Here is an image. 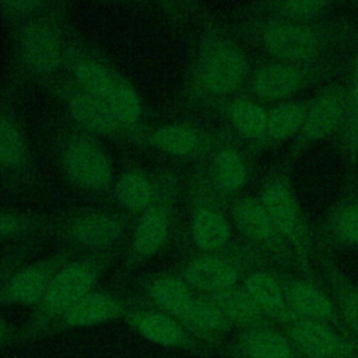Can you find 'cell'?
Wrapping results in <instances>:
<instances>
[{
    "mask_svg": "<svg viewBox=\"0 0 358 358\" xmlns=\"http://www.w3.org/2000/svg\"><path fill=\"white\" fill-rule=\"evenodd\" d=\"M355 35L351 22L316 25L313 22L274 21L263 29L266 49L278 60L294 64H313L329 49L348 43Z\"/></svg>",
    "mask_w": 358,
    "mask_h": 358,
    "instance_id": "6da1fadb",
    "label": "cell"
},
{
    "mask_svg": "<svg viewBox=\"0 0 358 358\" xmlns=\"http://www.w3.org/2000/svg\"><path fill=\"white\" fill-rule=\"evenodd\" d=\"M260 201L295 259L306 268L310 250L308 225L291 185L284 178L268 180L263 187Z\"/></svg>",
    "mask_w": 358,
    "mask_h": 358,
    "instance_id": "7a4b0ae2",
    "label": "cell"
},
{
    "mask_svg": "<svg viewBox=\"0 0 358 358\" xmlns=\"http://www.w3.org/2000/svg\"><path fill=\"white\" fill-rule=\"evenodd\" d=\"M98 268L92 260H76L59 268L39 303L34 329H43L48 322L59 320L71 306L94 291Z\"/></svg>",
    "mask_w": 358,
    "mask_h": 358,
    "instance_id": "3957f363",
    "label": "cell"
},
{
    "mask_svg": "<svg viewBox=\"0 0 358 358\" xmlns=\"http://www.w3.org/2000/svg\"><path fill=\"white\" fill-rule=\"evenodd\" d=\"M246 70L245 55L234 42L213 36L201 46L197 77L208 92L215 95L234 92L243 83Z\"/></svg>",
    "mask_w": 358,
    "mask_h": 358,
    "instance_id": "277c9868",
    "label": "cell"
},
{
    "mask_svg": "<svg viewBox=\"0 0 358 358\" xmlns=\"http://www.w3.org/2000/svg\"><path fill=\"white\" fill-rule=\"evenodd\" d=\"M284 331L302 358H358V341L330 324L295 319Z\"/></svg>",
    "mask_w": 358,
    "mask_h": 358,
    "instance_id": "5b68a950",
    "label": "cell"
},
{
    "mask_svg": "<svg viewBox=\"0 0 358 358\" xmlns=\"http://www.w3.org/2000/svg\"><path fill=\"white\" fill-rule=\"evenodd\" d=\"M331 69L333 66L329 64L317 67L313 64H294L281 60L271 62L256 70L252 78V88L259 98L278 103L289 101L291 96L312 80L330 74Z\"/></svg>",
    "mask_w": 358,
    "mask_h": 358,
    "instance_id": "8992f818",
    "label": "cell"
},
{
    "mask_svg": "<svg viewBox=\"0 0 358 358\" xmlns=\"http://www.w3.org/2000/svg\"><path fill=\"white\" fill-rule=\"evenodd\" d=\"M347 113V85L331 83L308 103L306 117L298 141L303 145L337 136Z\"/></svg>",
    "mask_w": 358,
    "mask_h": 358,
    "instance_id": "52a82bcc",
    "label": "cell"
},
{
    "mask_svg": "<svg viewBox=\"0 0 358 358\" xmlns=\"http://www.w3.org/2000/svg\"><path fill=\"white\" fill-rule=\"evenodd\" d=\"M127 326L143 338L162 347L206 354L207 345L196 338L182 322L158 309H137L126 313Z\"/></svg>",
    "mask_w": 358,
    "mask_h": 358,
    "instance_id": "ba28073f",
    "label": "cell"
},
{
    "mask_svg": "<svg viewBox=\"0 0 358 358\" xmlns=\"http://www.w3.org/2000/svg\"><path fill=\"white\" fill-rule=\"evenodd\" d=\"M66 176L84 189H102L112 179V166L103 150L91 138H76L62 155Z\"/></svg>",
    "mask_w": 358,
    "mask_h": 358,
    "instance_id": "9c48e42d",
    "label": "cell"
},
{
    "mask_svg": "<svg viewBox=\"0 0 358 358\" xmlns=\"http://www.w3.org/2000/svg\"><path fill=\"white\" fill-rule=\"evenodd\" d=\"M291 312L296 319L326 323L348 333L330 292L305 277L281 278Z\"/></svg>",
    "mask_w": 358,
    "mask_h": 358,
    "instance_id": "30bf717a",
    "label": "cell"
},
{
    "mask_svg": "<svg viewBox=\"0 0 358 358\" xmlns=\"http://www.w3.org/2000/svg\"><path fill=\"white\" fill-rule=\"evenodd\" d=\"M232 215L236 228L252 242L270 248L278 255L285 256V259H289L288 256H294L289 246L275 229L260 199H239L234 206Z\"/></svg>",
    "mask_w": 358,
    "mask_h": 358,
    "instance_id": "8fae6325",
    "label": "cell"
},
{
    "mask_svg": "<svg viewBox=\"0 0 358 358\" xmlns=\"http://www.w3.org/2000/svg\"><path fill=\"white\" fill-rule=\"evenodd\" d=\"M239 277L234 263L214 253H204L186 264L182 278L193 291L207 296L239 285Z\"/></svg>",
    "mask_w": 358,
    "mask_h": 358,
    "instance_id": "7c38bea8",
    "label": "cell"
},
{
    "mask_svg": "<svg viewBox=\"0 0 358 358\" xmlns=\"http://www.w3.org/2000/svg\"><path fill=\"white\" fill-rule=\"evenodd\" d=\"M231 354L236 358H302L287 333L270 324L242 330Z\"/></svg>",
    "mask_w": 358,
    "mask_h": 358,
    "instance_id": "4fadbf2b",
    "label": "cell"
},
{
    "mask_svg": "<svg viewBox=\"0 0 358 358\" xmlns=\"http://www.w3.org/2000/svg\"><path fill=\"white\" fill-rule=\"evenodd\" d=\"M20 55L24 64L34 73H52L60 64V41L49 25L32 22L21 34Z\"/></svg>",
    "mask_w": 358,
    "mask_h": 358,
    "instance_id": "5bb4252c",
    "label": "cell"
},
{
    "mask_svg": "<svg viewBox=\"0 0 358 358\" xmlns=\"http://www.w3.org/2000/svg\"><path fill=\"white\" fill-rule=\"evenodd\" d=\"M242 287L270 322L280 323L284 327L296 319L289 309L282 280L275 274L255 270L243 278Z\"/></svg>",
    "mask_w": 358,
    "mask_h": 358,
    "instance_id": "9a60e30c",
    "label": "cell"
},
{
    "mask_svg": "<svg viewBox=\"0 0 358 358\" xmlns=\"http://www.w3.org/2000/svg\"><path fill=\"white\" fill-rule=\"evenodd\" d=\"M124 306L119 298L105 291H91L74 306H71L57 322L62 327H88L126 316Z\"/></svg>",
    "mask_w": 358,
    "mask_h": 358,
    "instance_id": "2e32d148",
    "label": "cell"
},
{
    "mask_svg": "<svg viewBox=\"0 0 358 358\" xmlns=\"http://www.w3.org/2000/svg\"><path fill=\"white\" fill-rule=\"evenodd\" d=\"M323 277L348 334L358 341V284H355L340 266L324 256L322 259Z\"/></svg>",
    "mask_w": 358,
    "mask_h": 358,
    "instance_id": "e0dca14e",
    "label": "cell"
},
{
    "mask_svg": "<svg viewBox=\"0 0 358 358\" xmlns=\"http://www.w3.org/2000/svg\"><path fill=\"white\" fill-rule=\"evenodd\" d=\"M56 273L57 270H53L48 263L22 267L11 275L3 292L4 301L20 305H39Z\"/></svg>",
    "mask_w": 358,
    "mask_h": 358,
    "instance_id": "ac0fdd59",
    "label": "cell"
},
{
    "mask_svg": "<svg viewBox=\"0 0 358 358\" xmlns=\"http://www.w3.org/2000/svg\"><path fill=\"white\" fill-rule=\"evenodd\" d=\"M122 234L120 221L108 213H88L70 225V236L83 248L102 250L112 246Z\"/></svg>",
    "mask_w": 358,
    "mask_h": 358,
    "instance_id": "d6986e66",
    "label": "cell"
},
{
    "mask_svg": "<svg viewBox=\"0 0 358 358\" xmlns=\"http://www.w3.org/2000/svg\"><path fill=\"white\" fill-rule=\"evenodd\" d=\"M148 296L155 309L173 316L179 322H183L197 299L185 280L175 275L155 277L148 287Z\"/></svg>",
    "mask_w": 358,
    "mask_h": 358,
    "instance_id": "ffe728a7",
    "label": "cell"
},
{
    "mask_svg": "<svg viewBox=\"0 0 358 358\" xmlns=\"http://www.w3.org/2000/svg\"><path fill=\"white\" fill-rule=\"evenodd\" d=\"M207 296L221 309L231 326H238L245 330L267 326L270 323V320L242 285H236Z\"/></svg>",
    "mask_w": 358,
    "mask_h": 358,
    "instance_id": "44dd1931",
    "label": "cell"
},
{
    "mask_svg": "<svg viewBox=\"0 0 358 358\" xmlns=\"http://www.w3.org/2000/svg\"><path fill=\"white\" fill-rule=\"evenodd\" d=\"M182 323L207 347L218 344L232 327L221 309L208 296H197Z\"/></svg>",
    "mask_w": 358,
    "mask_h": 358,
    "instance_id": "7402d4cb",
    "label": "cell"
},
{
    "mask_svg": "<svg viewBox=\"0 0 358 358\" xmlns=\"http://www.w3.org/2000/svg\"><path fill=\"white\" fill-rule=\"evenodd\" d=\"M190 234L194 245L204 253H214L224 248L231 238V224L215 208L200 206L193 211Z\"/></svg>",
    "mask_w": 358,
    "mask_h": 358,
    "instance_id": "603a6c76",
    "label": "cell"
},
{
    "mask_svg": "<svg viewBox=\"0 0 358 358\" xmlns=\"http://www.w3.org/2000/svg\"><path fill=\"white\" fill-rule=\"evenodd\" d=\"M69 109L81 127L94 133L112 134L122 126L106 103L83 90L70 96Z\"/></svg>",
    "mask_w": 358,
    "mask_h": 358,
    "instance_id": "cb8c5ba5",
    "label": "cell"
},
{
    "mask_svg": "<svg viewBox=\"0 0 358 358\" xmlns=\"http://www.w3.org/2000/svg\"><path fill=\"white\" fill-rule=\"evenodd\" d=\"M169 235V221L165 211L151 207L141 214L133 232L131 249L138 257L155 255L166 242Z\"/></svg>",
    "mask_w": 358,
    "mask_h": 358,
    "instance_id": "d4e9b609",
    "label": "cell"
},
{
    "mask_svg": "<svg viewBox=\"0 0 358 358\" xmlns=\"http://www.w3.org/2000/svg\"><path fill=\"white\" fill-rule=\"evenodd\" d=\"M337 141L350 166L358 169V52L347 84V113L337 134Z\"/></svg>",
    "mask_w": 358,
    "mask_h": 358,
    "instance_id": "484cf974",
    "label": "cell"
},
{
    "mask_svg": "<svg viewBox=\"0 0 358 358\" xmlns=\"http://www.w3.org/2000/svg\"><path fill=\"white\" fill-rule=\"evenodd\" d=\"M117 203L133 213H145L152 207L154 186L151 179L141 171H126L115 183Z\"/></svg>",
    "mask_w": 358,
    "mask_h": 358,
    "instance_id": "4316f807",
    "label": "cell"
},
{
    "mask_svg": "<svg viewBox=\"0 0 358 358\" xmlns=\"http://www.w3.org/2000/svg\"><path fill=\"white\" fill-rule=\"evenodd\" d=\"M326 238L344 248L358 249V196L341 200L329 214Z\"/></svg>",
    "mask_w": 358,
    "mask_h": 358,
    "instance_id": "83f0119b",
    "label": "cell"
},
{
    "mask_svg": "<svg viewBox=\"0 0 358 358\" xmlns=\"http://www.w3.org/2000/svg\"><path fill=\"white\" fill-rule=\"evenodd\" d=\"M308 103L299 101H284L268 110L267 137L273 141H285L298 137L306 117Z\"/></svg>",
    "mask_w": 358,
    "mask_h": 358,
    "instance_id": "f1b7e54d",
    "label": "cell"
},
{
    "mask_svg": "<svg viewBox=\"0 0 358 358\" xmlns=\"http://www.w3.org/2000/svg\"><path fill=\"white\" fill-rule=\"evenodd\" d=\"M151 144L173 157L193 154L200 145V136L193 127L183 123H168L157 127L150 137Z\"/></svg>",
    "mask_w": 358,
    "mask_h": 358,
    "instance_id": "f546056e",
    "label": "cell"
},
{
    "mask_svg": "<svg viewBox=\"0 0 358 358\" xmlns=\"http://www.w3.org/2000/svg\"><path fill=\"white\" fill-rule=\"evenodd\" d=\"M228 117L232 126L246 138L267 136L268 110L255 101L238 98L228 105Z\"/></svg>",
    "mask_w": 358,
    "mask_h": 358,
    "instance_id": "4dcf8cb0",
    "label": "cell"
},
{
    "mask_svg": "<svg viewBox=\"0 0 358 358\" xmlns=\"http://www.w3.org/2000/svg\"><path fill=\"white\" fill-rule=\"evenodd\" d=\"M74 77L83 91L108 103L119 76L95 60H80L74 66Z\"/></svg>",
    "mask_w": 358,
    "mask_h": 358,
    "instance_id": "1f68e13d",
    "label": "cell"
},
{
    "mask_svg": "<svg viewBox=\"0 0 358 358\" xmlns=\"http://www.w3.org/2000/svg\"><path fill=\"white\" fill-rule=\"evenodd\" d=\"M215 180L225 193H235L248 180V169L242 155L231 147H224L215 157Z\"/></svg>",
    "mask_w": 358,
    "mask_h": 358,
    "instance_id": "d6a6232c",
    "label": "cell"
},
{
    "mask_svg": "<svg viewBox=\"0 0 358 358\" xmlns=\"http://www.w3.org/2000/svg\"><path fill=\"white\" fill-rule=\"evenodd\" d=\"M106 105L122 126L136 124L141 116L140 96L134 87L122 77H119L113 94Z\"/></svg>",
    "mask_w": 358,
    "mask_h": 358,
    "instance_id": "836d02e7",
    "label": "cell"
},
{
    "mask_svg": "<svg viewBox=\"0 0 358 358\" xmlns=\"http://www.w3.org/2000/svg\"><path fill=\"white\" fill-rule=\"evenodd\" d=\"M25 155L24 137L14 120L6 115L0 120V161L4 168L15 169Z\"/></svg>",
    "mask_w": 358,
    "mask_h": 358,
    "instance_id": "e575fe53",
    "label": "cell"
},
{
    "mask_svg": "<svg viewBox=\"0 0 358 358\" xmlns=\"http://www.w3.org/2000/svg\"><path fill=\"white\" fill-rule=\"evenodd\" d=\"M275 8L284 20L313 22L330 11L331 3L323 0H287L277 3Z\"/></svg>",
    "mask_w": 358,
    "mask_h": 358,
    "instance_id": "d590c367",
    "label": "cell"
},
{
    "mask_svg": "<svg viewBox=\"0 0 358 358\" xmlns=\"http://www.w3.org/2000/svg\"><path fill=\"white\" fill-rule=\"evenodd\" d=\"M20 227V221L18 218L14 215V214H3L1 218H0V232H1V236H10L13 234L17 232Z\"/></svg>",
    "mask_w": 358,
    "mask_h": 358,
    "instance_id": "8d00e7d4",
    "label": "cell"
}]
</instances>
